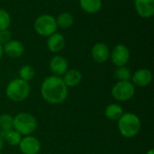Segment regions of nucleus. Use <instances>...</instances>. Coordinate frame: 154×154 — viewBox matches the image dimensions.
I'll use <instances>...</instances> for the list:
<instances>
[{"label": "nucleus", "instance_id": "obj_14", "mask_svg": "<svg viewBox=\"0 0 154 154\" xmlns=\"http://www.w3.org/2000/svg\"><path fill=\"white\" fill-rule=\"evenodd\" d=\"M65 46V38L60 32H54L48 37L47 47L51 52H59Z\"/></svg>", "mask_w": 154, "mask_h": 154}, {"label": "nucleus", "instance_id": "obj_13", "mask_svg": "<svg viewBox=\"0 0 154 154\" xmlns=\"http://www.w3.org/2000/svg\"><path fill=\"white\" fill-rule=\"evenodd\" d=\"M137 14L143 18H150L154 14V0H134Z\"/></svg>", "mask_w": 154, "mask_h": 154}, {"label": "nucleus", "instance_id": "obj_18", "mask_svg": "<svg viewBox=\"0 0 154 154\" xmlns=\"http://www.w3.org/2000/svg\"><path fill=\"white\" fill-rule=\"evenodd\" d=\"M0 134L2 135L4 141H5L11 146L19 145V143L22 140V135L18 132H16L14 129L9 130L6 132H1Z\"/></svg>", "mask_w": 154, "mask_h": 154}, {"label": "nucleus", "instance_id": "obj_6", "mask_svg": "<svg viewBox=\"0 0 154 154\" xmlns=\"http://www.w3.org/2000/svg\"><path fill=\"white\" fill-rule=\"evenodd\" d=\"M111 94L113 97L119 102L128 101L134 96L135 87L130 80L118 81L112 88Z\"/></svg>", "mask_w": 154, "mask_h": 154}, {"label": "nucleus", "instance_id": "obj_21", "mask_svg": "<svg viewBox=\"0 0 154 154\" xmlns=\"http://www.w3.org/2000/svg\"><path fill=\"white\" fill-rule=\"evenodd\" d=\"M14 126V117L9 114H3L0 116V129L1 132L12 130Z\"/></svg>", "mask_w": 154, "mask_h": 154}, {"label": "nucleus", "instance_id": "obj_23", "mask_svg": "<svg viewBox=\"0 0 154 154\" xmlns=\"http://www.w3.org/2000/svg\"><path fill=\"white\" fill-rule=\"evenodd\" d=\"M10 23H11V16L9 13L5 9L0 8V31L8 29Z\"/></svg>", "mask_w": 154, "mask_h": 154}, {"label": "nucleus", "instance_id": "obj_10", "mask_svg": "<svg viewBox=\"0 0 154 154\" xmlns=\"http://www.w3.org/2000/svg\"><path fill=\"white\" fill-rule=\"evenodd\" d=\"M91 55L97 63H104L110 58V49L104 42H97L91 50Z\"/></svg>", "mask_w": 154, "mask_h": 154}, {"label": "nucleus", "instance_id": "obj_2", "mask_svg": "<svg viewBox=\"0 0 154 154\" xmlns=\"http://www.w3.org/2000/svg\"><path fill=\"white\" fill-rule=\"evenodd\" d=\"M118 121V130L122 136L133 138L136 136L142 127V123L138 116L133 113H124Z\"/></svg>", "mask_w": 154, "mask_h": 154}, {"label": "nucleus", "instance_id": "obj_4", "mask_svg": "<svg viewBox=\"0 0 154 154\" xmlns=\"http://www.w3.org/2000/svg\"><path fill=\"white\" fill-rule=\"evenodd\" d=\"M13 129L18 132L21 135H32V134L37 129V120L32 114L25 112L19 113L14 117Z\"/></svg>", "mask_w": 154, "mask_h": 154}, {"label": "nucleus", "instance_id": "obj_11", "mask_svg": "<svg viewBox=\"0 0 154 154\" xmlns=\"http://www.w3.org/2000/svg\"><path fill=\"white\" fill-rule=\"evenodd\" d=\"M3 51L6 56L12 59H16V58L21 57L23 54L24 46L20 41L11 40L3 45Z\"/></svg>", "mask_w": 154, "mask_h": 154}, {"label": "nucleus", "instance_id": "obj_20", "mask_svg": "<svg viewBox=\"0 0 154 154\" xmlns=\"http://www.w3.org/2000/svg\"><path fill=\"white\" fill-rule=\"evenodd\" d=\"M35 71L34 69L30 65H23L19 69V79L24 81H30L34 78Z\"/></svg>", "mask_w": 154, "mask_h": 154}, {"label": "nucleus", "instance_id": "obj_5", "mask_svg": "<svg viewBox=\"0 0 154 154\" xmlns=\"http://www.w3.org/2000/svg\"><path fill=\"white\" fill-rule=\"evenodd\" d=\"M57 28L56 18L48 14L38 16L34 21V30L42 37H49L52 33L56 32Z\"/></svg>", "mask_w": 154, "mask_h": 154}, {"label": "nucleus", "instance_id": "obj_17", "mask_svg": "<svg viewBox=\"0 0 154 154\" xmlns=\"http://www.w3.org/2000/svg\"><path fill=\"white\" fill-rule=\"evenodd\" d=\"M104 114L108 120L117 121L124 114V109L119 104H110L106 107Z\"/></svg>", "mask_w": 154, "mask_h": 154}, {"label": "nucleus", "instance_id": "obj_1", "mask_svg": "<svg viewBox=\"0 0 154 154\" xmlns=\"http://www.w3.org/2000/svg\"><path fill=\"white\" fill-rule=\"evenodd\" d=\"M68 87L61 77L49 76L45 78L41 86V95L49 104L58 105L63 103L68 97Z\"/></svg>", "mask_w": 154, "mask_h": 154}, {"label": "nucleus", "instance_id": "obj_28", "mask_svg": "<svg viewBox=\"0 0 154 154\" xmlns=\"http://www.w3.org/2000/svg\"><path fill=\"white\" fill-rule=\"evenodd\" d=\"M0 154H3V153H1V152H0Z\"/></svg>", "mask_w": 154, "mask_h": 154}, {"label": "nucleus", "instance_id": "obj_7", "mask_svg": "<svg viewBox=\"0 0 154 154\" xmlns=\"http://www.w3.org/2000/svg\"><path fill=\"white\" fill-rule=\"evenodd\" d=\"M112 62L118 68L125 66L130 60V51L125 44L119 43L116 45L110 52Z\"/></svg>", "mask_w": 154, "mask_h": 154}, {"label": "nucleus", "instance_id": "obj_3", "mask_svg": "<svg viewBox=\"0 0 154 154\" xmlns=\"http://www.w3.org/2000/svg\"><path fill=\"white\" fill-rule=\"evenodd\" d=\"M30 94V85L27 81L21 79L11 80L5 88V95L13 102H22L25 100Z\"/></svg>", "mask_w": 154, "mask_h": 154}, {"label": "nucleus", "instance_id": "obj_24", "mask_svg": "<svg viewBox=\"0 0 154 154\" xmlns=\"http://www.w3.org/2000/svg\"><path fill=\"white\" fill-rule=\"evenodd\" d=\"M11 40H12V33L8 29L0 31V44L4 45Z\"/></svg>", "mask_w": 154, "mask_h": 154}, {"label": "nucleus", "instance_id": "obj_12", "mask_svg": "<svg viewBox=\"0 0 154 154\" xmlns=\"http://www.w3.org/2000/svg\"><path fill=\"white\" fill-rule=\"evenodd\" d=\"M68 60L60 55L54 56L50 61V69L54 76L61 77L68 70Z\"/></svg>", "mask_w": 154, "mask_h": 154}, {"label": "nucleus", "instance_id": "obj_26", "mask_svg": "<svg viewBox=\"0 0 154 154\" xmlns=\"http://www.w3.org/2000/svg\"><path fill=\"white\" fill-rule=\"evenodd\" d=\"M3 54H4V51H3V45L0 44V60L2 59L3 57Z\"/></svg>", "mask_w": 154, "mask_h": 154}, {"label": "nucleus", "instance_id": "obj_15", "mask_svg": "<svg viewBox=\"0 0 154 154\" xmlns=\"http://www.w3.org/2000/svg\"><path fill=\"white\" fill-rule=\"evenodd\" d=\"M63 82L68 88H73L78 86L82 80V74L79 70L71 69H68L63 75Z\"/></svg>", "mask_w": 154, "mask_h": 154}, {"label": "nucleus", "instance_id": "obj_16", "mask_svg": "<svg viewBox=\"0 0 154 154\" xmlns=\"http://www.w3.org/2000/svg\"><path fill=\"white\" fill-rule=\"evenodd\" d=\"M102 0H79L81 9L90 14H97L102 8Z\"/></svg>", "mask_w": 154, "mask_h": 154}, {"label": "nucleus", "instance_id": "obj_9", "mask_svg": "<svg viewBox=\"0 0 154 154\" xmlns=\"http://www.w3.org/2000/svg\"><path fill=\"white\" fill-rule=\"evenodd\" d=\"M132 83L134 86L144 88L149 86L152 81V73L151 70L147 69H137L132 75Z\"/></svg>", "mask_w": 154, "mask_h": 154}, {"label": "nucleus", "instance_id": "obj_27", "mask_svg": "<svg viewBox=\"0 0 154 154\" xmlns=\"http://www.w3.org/2000/svg\"><path fill=\"white\" fill-rule=\"evenodd\" d=\"M146 154H154V150L153 149H150V150L146 152Z\"/></svg>", "mask_w": 154, "mask_h": 154}, {"label": "nucleus", "instance_id": "obj_8", "mask_svg": "<svg viewBox=\"0 0 154 154\" xmlns=\"http://www.w3.org/2000/svg\"><path fill=\"white\" fill-rule=\"evenodd\" d=\"M18 146L23 154H38L41 150L40 141L32 135L22 137Z\"/></svg>", "mask_w": 154, "mask_h": 154}, {"label": "nucleus", "instance_id": "obj_22", "mask_svg": "<svg viewBox=\"0 0 154 154\" xmlns=\"http://www.w3.org/2000/svg\"><path fill=\"white\" fill-rule=\"evenodd\" d=\"M115 77L118 79V81H127L131 79L132 72L126 66L118 67L115 71Z\"/></svg>", "mask_w": 154, "mask_h": 154}, {"label": "nucleus", "instance_id": "obj_19", "mask_svg": "<svg viewBox=\"0 0 154 154\" xmlns=\"http://www.w3.org/2000/svg\"><path fill=\"white\" fill-rule=\"evenodd\" d=\"M74 23V17L70 13L64 12L58 15L56 18L57 26L61 29H68Z\"/></svg>", "mask_w": 154, "mask_h": 154}, {"label": "nucleus", "instance_id": "obj_25", "mask_svg": "<svg viewBox=\"0 0 154 154\" xmlns=\"http://www.w3.org/2000/svg\"><path fill=\"white\" fill-rule=\"evenodd\" d=\"M3 147H4V139H3L2 135L0 134V152L2 151Z\"/></svg>", "mask_w": 154, "mask_h": 154}]
</instances>
